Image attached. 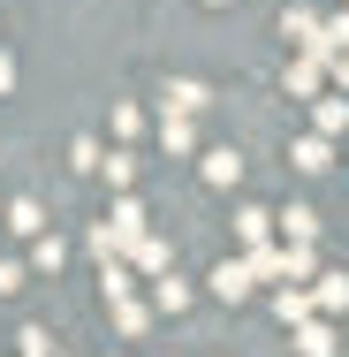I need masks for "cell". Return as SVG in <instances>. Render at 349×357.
I'll return each instance as SVG.
<instances>
[{
  "label": "cell",
  "instance_id": "obj_1",
  "mask_svg": "<svg viewBox=\"0 0 349 357\" xmlns=\"http://www.w3.org/2000/svg\"><path fill=\"white\" fill-rule=\"evenodd\" d=\"M288 342H296V357H334V350H342V342H334V327H327L319 312H311V319H296V327H288Z\"/></svg>",
  "mask_w": 349,
  "mask_h": 357
},
{
  "label": "cell",
  "instance_id": "obj_2",
  "mask_svg": "<svg viewBox=\"0 0 349 357\" xmlns=\"http://www.w3.org/2000/svg\"><path fill=\"white\" fill-rule=\"evenodd\" d=\"M160 99H167V114H205V107H212V91L198 84V76H167Z\"/></svg>",
  "mask_w": 349,
  "mask_h": 357
},
{
  "label": "cell",
  "instance_id": "obj_3",
  "mask_svg": "<svg viewBox=\"0 0 349 357\" xmlns=\"http://www.w3.org/2000/svg\"><path fill=\"white\" fill-rule=\"evenodd\" d=\"M319 84H327V61L296 46V61H288V99H319Z\"/></svg>",
  "mask_w": 349,
  "mask_h": 357
},
{
  "label": "cell",
  "instance_id": "obj_4",
  "mask_svg": "<svg viewBox=\"0 0 349 357\" xmlns=\"http://www.w3.org/2000/svg\"><path fill=\"white\" fill-rule=\"evenodd\" d=\"M251 266H243V259H220V266H212V296H220V304H243V296H251Z\"/></svg>",
  "mask_w": 349,
  "mask_h": 357
},
{
  "label": "cell",
  "instance_id": "obj_5",
  "mask_svg": "<svg viewBox=\"0 0 349 357\" xmlns=\"http://www.w3.org/2000/svg\"><path fill=\"white\" fill-rule=\"evenodd\" d=\"M304 54H319V61H334V54H349V8H342V15H319V38H311Z\"/></svg>",
  "mask_w": 349,
  "mask_h": 357
},
{
  "label": "cell",
  "instance_id": "obj_6",
  "mask_svg": "<svg viewBox=\"0 0 349 357\" xmlns=\"http://www.w3.org/2000/svg\"><path fill=\"white\" fill-rule=\"evenodd\" d=\"M311 312H319V319H334V312H349V274H311Z\"/></svg>",
  "mask_w": 349,
  "mask_h": 357
},
{
  "label": "cell",
  "instance_id": "obj_7",
  "mask_svg": "<svg viewBox=\"0 0 349 357\" xmlns=\"http://www.w3.org/2000/svg\"><path fill=\"white\" fill-rule=\"evenodd\" d=\"M288 160H296L304 175H319V167H334V137H319V130H311V137H296V144H288Z\"/></svg>",
  "mask_w": 349,
  "mask_h": 357
},
{
  "label": "cell",
  "instance_id": "obj_8",
  "mask_svg": "<svg viewBox=\"0 0 349 357\" xmlns=\"http://www.w3.org/2000/svg\"><path fill=\"white\" fill-rule=\"evenodd\" d=\"M235 243H243V251L274 243V213H266V206H243V213H235Z\"/></svg>",
  "mask_w": 349,
  "mask_h": 357
},
{
  "label": "cell",
  "instance_id": "obj_9",
  "mask_svg": "<svg viewBox=\"0 0 349 357\" xmlns=\"http://www.w3.org/2000/svg\"><path fill=\"white\" fill-rule=\"evenodd\" d=\"M122 259H130L137 274H167V243H160L152 228H144V236H137V243H130V251H122Z\"/></svg>",
  "mask_w": 349,
  "mask_h": 357
},
{
  "label": "cell",
  "instance_id": "obj_10",
  "mask_svg": "<svg viewBox=\"0 0 349 357\" xmlns=\"http://www.w3.org/2000/svg\"><path fill=\"white\" fill-rule=\"evenodd\" d=\"M319 274V251L311 243H281V282H311Z\"/></svg>",
  "mask_w": 349,
  "mask_h": 357
},
{
  "label": "cell",
  "instance_id": "obj_11",
  "mask_svg": "<svg viewBox=\"0 0 349 357\" xmlns=\"http://www.w3.org/2000/svg\"><path fill=\"white\" fill-rule=\"evenodd\" d=\"M205 183H212V190L243 183V152H228V144H220V152H205Z\"/></svg>",
  "mask_w": 349,
  "mask_h": 357
},
{
  "label": "cell",
  "instance_id": "obj_12",
  "mask_svg": "<svg viewBox=\"0 0 349 357\" xmlns=\"http://www.w3.org/2000/svg\"><path fill=\"white\" fill-rule=\"evenodd\" d=\"M99 282H107V304L114 296H137V266L130 259H99Z\"/></svg>",
  "mask_w": 349,
  "mask_h": 357
},
{
  "label": "cell",
  "instance_id": "obj_13",
  "mask_svg": "<svg viewBox=\"0 0 349 357\" xmlns=\"http://www.w3.org/2000/svg\"><path fill=\"white\" fill-rule=\"evenodd\" d=\"M144 327H152V304H137V296H114V335H130V342H137Z\"/></svg>",
  "mask_w": 349,
  "mask_h": 357
},
{
  "label": "cell",
  "instance_id": "obj_14",
  "mask_svg": "<svg viewBox=\"0 0 349 357\" xmlns=\"http://www.w3.org/2000/svg\"><path fill=\"white\" fill-rule=\"evenodd\" d=\"M311 130H319V137H342L349 130V99H311Z\"/></svg>",
  "mask_w": 349,
  "mask_h": 357
},
{
  "label": "cell",
  "instance_id": "obj_15",
  "mask_svg": "<svg viewBox=\"0 0 349 357\" xmlns=\"http://www.w3.org/2000/svg\"><path fill=\"white\" fill-rule=\"evenodd\" d=\"M183 304H190V282H175V274H152V312H167V319H175Z\"/></svg>",
  "mask_w": 349,
  "mask_h": 357
},
{
  "label": "cell",
  "instance_id": "obj_16",
  "mask_svg": "<svg viewBox=\"0 0 349 357\" xmlns=\"http://www.w3.org/2000/svg\"><path fill=\"white\" fill-rule=\"evenodd\" d=\"M61 259H69V243L38 228V236H31V266H38V274H61Z\"/></svg>",
  "mask_w": 349,
  "mask_h": 357
},
{
  "label": "cell",
  "instance_id": "obj_17",
  "mask_svg": "<svg viewBox=\"0 0 349 357\" xmlns=\"http://www.w3.org/2000/svg\"><path fill=\"white\" fill-rule=\"evenodd\" d=\"M274 220H281L288 243H311V236H319V213H311V206H288V213H274Z\"/></svg>",
  "mask_w": 349,
  "mask_h": 357
},
{
  "label": "cell",
  "instance_id": "obj_18",
  "mask_svg": "<svg viewBox=\"0 0 349 357\" xmlns=\"http://www.w3.org/2000/svg\"><path fill=\"white\" fill-rule=\"evenodd\" d=\"M281 38H288V46H311V38H319V15H311V8H288V15H281Z\"/></svg>",
  "mask_w": 349,
  "mask_h": 357
},
{
  "label": "cell",
  "instance_id": "obj_19",
  "mask_svg": "<svg viewBox=\"0 0 349 357\" xmlns=\"http://www.w3.org/2000/svg\"><path fill=\"white\" fill-rule=\"evenodd\" d=\"M91 175H107L114 190H130V183H137V160H130V152H99V167H91Z\"/></svg>",
  "mask_w": 349,
  "mask_h": 357
},
{
  "label": "cell",
  "instance_id": "obj_20",
  "mask_svg": "<svg viewBox=\"0 0 349 357\" xmlns=\"http://www.w3.org/2000/svg\"><path fill=\"white\" fill-rule=\"evenodd\" d=\"M274 312H281V327H296V319H311V289H296V282H288V289L274 296Z\"/></svg>",
  "mask_w": 349,
  "mask_h": 357
},
{
  "label": "cell",
  "instance_id": "obj_21",
  "mask_svg": "<svg viewBox=\"0 0 349 357\" xmlns=\"http://www.w3.org/2000/svg\"><path fill=\"white\" fill-rule=\"evenodd\" d=\"M160 144H167V152H190V144H198L190 114H160Z\"/></svg>",
  "mask_w": 349,
  "mask_h": 357
},
{
  "label": "cell",
  "instance_id": "obj_22",
  "mask_svg": "<svg viewBox=\"0 0 349 357\" xmlns=\"http://www.w3.org/2000/svg\"><path fill=\"white\" fill-rule=\"evenodd\" d=\"M8 228H15V236H38V228H46L38 198H15V206H8Z\"/></svg>",
  "mask_w": 349,
  "mask_h": 357
},
{
  "label": "cell",
  "instance_id": "obj_23",
  "mask_svg": "<svg viewBox=\"0 0 349 357\" xmlns=\"http://www.w3.org/2000/svg\"><path fill=\"white\" fill-rule=\"evenodd\" d=\"M15 350H23V357H54V335H46V327H23Z\"/></svg>",
  "mask_w": 349,
  "mask_h": 357
},
{
  "label": "cell",
  "instance_id": "obj_24",
  "mask_svg": "<svg viewBox=\"0 0 349 357\" xmlns=\"http://www.w3.org/2000/svg\"><path fill=\"white\" fill-rule=\"evenodd\" d=\"M69 167H84V175H91V167H99V137H76V144H69Z\"/></svg>",
  "mask_w": 349,
  "mask_h": 357
},
{
  "label": "cell",
  "instance_id": "obj_25",
  "mask_svg": "<svg viewBox=\"0 0 349 357\" xmlns=\"http://www.w3.org/2000/svg\"><path fill=\"white\" fill-rule=\"evenodd\" d=\"M15 289H23V266H15V259H0V296H15Z\"/></svg>",
  "mask_w": 349,
  "mask_h": 357
},
{
  "label": "cell",
  "instance_id": "obj_26",
  "mask_svg": "<svg viewBox=\"0 0 349 357\" xmlns=\"http://www.w3.org/2000/svg\"><path fill=\"white\" fill-rule=\"evenodd\" d=\"M0 91H15V61L8 54H0Z\"/></svg>",
  "mask_w": 349,
  "mask_h": 357
},
{
  "label": "cell",
  "instance_id": "obj_27",
  "mask_svg": "<svg viewBox=\"0 0 349 357\" xmlns=\"http://www.w3.org/2000/svg\"><path fill=\"white\" fill-rule=\"evenodd\" d=\"M205 8H220V0H205Z\"/></svg>",
  "mask_w": 349,
  "mask_h": 357
},
{
  "label": "cell",
  "instance_id": "obj_28",
  "mask_svg": "<svg viewBox=\"0 0 349 357\" xmlns=\"http://www.w3.org/2000/svg\"><path fill=\"white\" fill-rule=\"evenodd\" d=\"M54 357H61V350H54Z\"/></svg>",
  "mask_w": 349,
  "mask_h": 357
}]
</instances>
